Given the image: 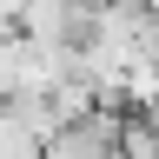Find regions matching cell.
<instances>
[{"mask_svg":"<svg viewBox=\"0 0 159 159\" xmlns=\"http://www.w3.org/2000/svg\"><path fill=\"white\" fill-rule=\"evenodd\" d=\"M0 159H40V139L20 126L7 106H0Z\"/></svg>","mask_w":159,"mask_h":159,"instance_id":"cell-2","label":"cell"},{"mask_svg":"<svg viewBox=\"0 0 159 159\" xmlns=\"http://www.w3.org/2000/svg\"><path fill=\"white\" fill-rule=\"evenodd\" d=\"M119 159H159V146H152V113H119Z\"/></svg>","mask_w":159,"mask_h":159,"instance_id":"cell-1","label":"cell"}]
</instances>
